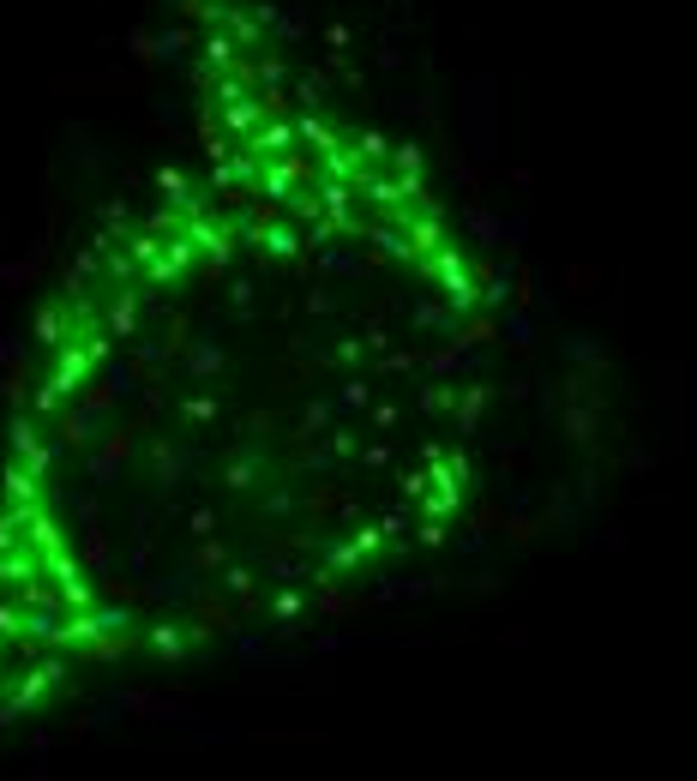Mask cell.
<instances>
[{"instance_id":"1","label":"cell","mask_w":697,"mask_h":781,"mask_svg":"<svg viewBox=\"0 0 697 781\" xmlns=\"http://www.w3.org/2000/svg\"><path fill=\"white\" fill-rule=\"evenodd\" d=\"M481 319L427 229L205 199L61 301L0 457V745L379 589L464 499Z\"/></svg>"}]
</instances>
